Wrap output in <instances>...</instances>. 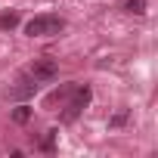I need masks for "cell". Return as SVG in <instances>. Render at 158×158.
Segmentation results:
<instances>
[{
  "label": "cell",
  "instance_id": "6da1fadb",
  "mask_svg": "<svg viewBox=\"0 0 158 158\" xmlns=\"http://www.w3.org/2000/svg\"><path fill=\"white\" fill-rule=\"evenodd\" d=\"M90 96H93V93H90V87H87V84H74V90L68 93V102H65V109H62V124L77 121V115L87 109Z\"/></svg>",
  "mask_w": 158,
  "mask_h": 158
},
{
  "label": "cell",
  "instance_id": "7a4b0ae2",
  "mask_svg": "<svg viewBox=\"0 0 158 158\" xmlns=\"http://www.w3.org/2000/svg\"><path fill=\"white\" fill-rule=\"evenodd\" d=\"M65 28L62 16H34L31 22H25V34L28 37H53Z\"/></svg>",
  "mask_w": 158,
  "mask_h": 158
},
{
  "label": "cell",
  "instance_id": "3957f363",
  "mask_svg": "<svg viewBox=\"0 0 158 158\" xmlns=\"http://www.w3.org/2000/svg\"><path fill=\"white\" fill-rule=\"evenodd\" d=\"M25 74H31L37 84H50V81H56V74H59V65H56V59L44 56V59H34V62L25 68Z\"/></svg>",
  "mask_w": 158,
  "mask_h": 158
},
{
  "label": "cell",
  "instance_id": "277c9868",
  "mask_svg": "<svg viewBox=\"0 0 158 158\" xmlns=\"http://www.w3.org/2000/svg\"><path fill=\"white\" fill-rule=\"evenodd\" d=\"M37 87H40V84L34 81V77L22 71V77H19V81H16L10 90H6V99H13V102H25V99H31V96L37 93Z\"/></svg>",
  "mask_w": 158,
  "mask_h": 158
},
{
  "label": "cell",
  "instance_id": "5b68a950",
  "mask_svg": "<svg viewBox=\"0 0 158 158\" xmlns=\"http://www.w3.org/2000/svg\"><path fill=\"white\" fill-rule=\"evenodd\" d=\"M71 90H74V84H62V87H56V90H53V93H50V96L44 99V106H47V109H53L56 102H65Z\"/></svg>",
  "mask_w": 158,
  "mask_h": 158
},
{
  "label": "cell",
  "instance_id": "8992f818",
  "mask_svg": "<svg viewBox=\"0 0 158 158\" xmlns=\"http://www.w3.org/2000/svg\"><path fill=\"white\" fill-rule=\"evenodd\" d=\"M19 25V16L16 13H3V16H0V28H3V31H13Z\"/></svg>",
  "mask_w": 158,
  "mask_h": 158
},
{
  "label": "cell",
  "instance_id": "52a82bcc",
  "mask_svg": "<svg viewBox=\"0 0 158 158\" xmlns=\"http://www.w3.org/2000/svg\"><path fill=\"white\" fill-rule=\"evenodd\" d=\"M28 118H31V109H28V106H19V109L13 112V121H16V124H25Z\"/></svg>",
  "mask_w": 158,
  "mask_h": 158
},
{
  "label": "cell",
  "instance_id": "ba28073f",
  "mask_svg": "<svg viewBox=\"0 0 158 158\" xmlns=\"http://www.w3.org/2000/svg\"><path fill=\"white\" fill-rule=\"evenodd\" d=\"M127 13L143 16V13H146V0H127Z\"/></svg>",
  "mask_w": 158,
  "mask_h": 158
},
{
  "label": "cell",
  "instance_id": "9c48e42d",
  "mask_svg": "<svg viewBox=\"0 0 158 158\" xmlns=\"http://www.w3.org/2000/svg\"><path fill=\"white\" fill-rule=\"evenodd\" d=\"M124 121H127V109H121V112H115V115H112V121H109V127H121Z\"/></svg>",
  "mask_w": 158,
  "mask_h": 158
},
{
  "label": "cell",
  "instance_id": "30bf717a",
  "mask_svg": "<svg viewBox=\"0 0 158 158\" xmlns=\"http://www.w3.org/2000/svg\"><path fill=\"white\" fill-rule=\"evenodd\" d=\"M56 133H59V130H47V136H44V149H47V152H53V146H56Z\"/></svg>",
  "mask_w": 158,
  "mask_h": 158
}]
</instances>
